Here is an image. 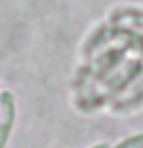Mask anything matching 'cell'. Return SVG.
Returning a JSON list of instances; mask_svg holds the SVG:
<instances>
[{
	"label": "cell",
	"mask_w": 143,
	"mask_h": 148,
	"mask_svg": "<svg viewBox=\"0 0 143 148\" xmlns=\"http://www.w3.org/2000/svg\"><path fill=\"white\" fill-rule=\"evenodd\" d=\"M110 25L128 34L143 36V9H135V6L116 9L110 15Z\"/></svg>",
	"instance_id": "obj_1"
},
{
	"label": "cell",
	"mask_w": 143,
	"mask_h": 148,
	"mask_svg": "<svg viewBox=\"0 0 143 148\" xmlns=\"http://www.w3.org/2000/svg\"><path fill=\"white\" fill-rule=\"evenodd\" d=\"M91 148H112V144H107V142H99V144H93Z\"/></svg>",
	"instance_id": "obj_3"
},
{
	"label": "cell",
	"mask_w": 143,
	"mask_h": 148,
	"mask_svg": "<svg viewBox=\"0 0 143 148\" xmlns=\"http://www.w3.org/2000/svg\"><path fill=\"white\" fill-rule=\"evenodd\" d=\"M112 148H143V133H135V136L124 138L122 142L114 144Z\"/></svg>",
	"instance_id": "obj_2"
}]
</instances>
